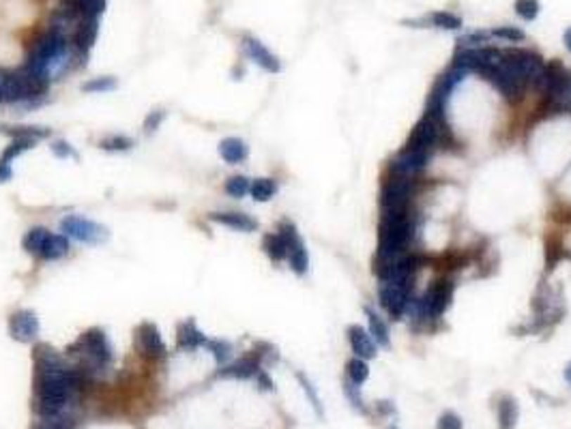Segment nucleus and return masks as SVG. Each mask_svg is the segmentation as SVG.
<instances>
[{"label":"nucleus","instance_id":"nucleus-1","mask_svg":"<svg viewBox=\"0 0 571 429\" xmlns=\"http://www.w3.org/2000/svg\"><path fill=\"white\" fill-rule=\"evenodd\" d=\"M34 367H37V380H34L37 412L44 418L63 416L79 389L82 376L75 369L67 367L63 359L46 346H41L37 350Z\"/></svg>","mask_w":571,"mask_h":429},{"label":"nucleus","instance_id":"nucleus-2","mask_svg":"<svg viewBox=\"0 0 571 429\" xmlns=\"http://www.w3.org/2000/svg\"><path fill=\"white\" fill-rule=\"evenodd\" d=\"M75 52H77V48H75V43L71 39L60 37V34H56V32H52L48 28L44 34L34 41L26 69L32 71L39 77H44L46 82H52L60 73L67 71V67L71 65Z\"/></svg>","mask_w":571,"mask_h":429},{"label":"nucleus","instance_id":"nucleus-3","mask_svg":"<svg viewBox=\"0 0 571 429\" xmlns=\"http://www.w3.org/2000/svg\"><path fill=\"white\" fill-rule=\"evenodd\" d=\"M417 234V226L408 212L383 214L378 230V255L376 260H391L406 253L408 245Z\"/></svg>","mask_w":571,"mask_h":429},{"label":"nucleus","instance_id":"nucleus-4","mask_svg":"<svg viewBox=\"0 0 571 429\" xmlns=\"http://www.w3.org/2000/svg\"><path fill=\"white\" fill-rule=\"evenodd\" d=\"M79 354L86 363V369L93 373H101L105 369L112 367L114 363V348L112 341L108 339V335L101 328H91L84 335L79 337L77 341Z\"/></svg>","mask_w":571,"mask_h":429},{"label":"nucleus","instance_id":"nucleus-5","mask_svg":"<svg viewBox=\"0 0 571 429\" xmlns=\"http://www.w3.org/2000/svg\"><path fill=\"white\" fill-rule=\"evenodd\" d=\"M413 198V179H406L399 174H391L385 179L380 189V210L383 214L408 212V204Z\"/></svg>","mask_w":571,"mask_h":429},{"label":"nucleus","instance_id":"nucleus-6","mask_svg":"<svg viewBox=\"0 0 571 429\" xmlns=\"http://www.w3.org/2000/svg\"><path fill=\"white\" fill-rule=\"evenodd\" d=\"M60 232L67 238H73L84 245H103L110 238V230L82 214H67L60 222Z\"/></svg>","mask_w":571,"mask_h":429},{"label":"nucleus","instance_id":"nucleus-7","mask_svg":"<svg viewBox=\"0 0 571 429\" xmlns=\"http://www.w3.org/2000/svg\"><path fill=\"white\" fill-rule=\"evenodd\" d=\"M503 63L524 86L535 84V79L541 75L546 67L544 58L530 50H503Z\"/></svg>","mask_w":571,"mask_h":429},{"label":"nucleus","instance_id":"nucleus-8","mask_svg":"<svg viewBox=\"0 0 571 429\" xmlns=\"http://www.w3.org/2000/svg\"><path fill=\"white\" fill-rule=\"evenodd\" d=\"M447 138V124L440 118H434L430 114H423V118L415 124V129L408 136L406 146L411 148H421L432 153L434 146H438Z\"/></svg>","mask_w":571,"mask_h":429},{"label":"nucleus","instance_id":"nucleus-9","mask_svg":"<svg viewBox=\"0 0 571 429\" xmlns=\"http://www.w3.org/2000/svg\"><path fill=\"white\" fill-rule=\"evenodd\" d=\"M378 300L385 307V312L391 318H402L411 305L413 294H411V283H395V281H380L378 286Z\"/></svg>","mask_w":571,"mask_h":429},{"label":"nucleus","instance_id":"nucleus-10","mask_svg":"<svg viewBox=\"0 0 571 429\" xmlns=\"http://www.w3.org/2000/svg\"><path fill=\"white\" fill-rule=\"evenodd\" d=\"M277 232L286 241H288V264H290L293 273L299 275V277L307 275V271H309V253H307V247H305L303 238L297 232V226L290 224V222H281Z\"/></svg>","mask_w":571,"mask_h":429},{"label":"nucleus","instance_id":"nucleus-11","mask_svg":"<svg viewBox=\"0 0 571 429\" xmlns=\"http://www.w3.org/2000/svg\"><path fill=\"white\" fill-rule=\"evenodd\" d=\"M428 159H430V153L428 151L404 146L391 159L389 172H391V174H399V177H406V179H413V177H417L419 172L428 165Z\"/></svg>","mask_w":571,"mask_h":429},{"label":"nucleus","instance_id":"nucleus-12","mask_svg":"<svg viewBox=\"0 0 571 429\" xmlns=\"http://www.w3.org/2000/svg\"><path fill=\"white\" fill-rule=\"evenodd\" d=\"M240 48H243V54L248 56L252 63H256L262 71H267V73H279L281 71V60L264 46L258 37L243 34Z\"/></svg>","mask_w":571,"mask_h":429},{"label":"nucleus","instance_id":"nucleus-13","mask_svg":"<svg viewBox=\"0 0 571 429\" xmlns=\"http://www.w3.org/2000/svg\"><path fill=\"white\" fill-rule=\"evenodd\" d=\"M449 303H451V283L440 279L436 283H432L425 294L421 296V305H423V312H425V320H438Z\"/></svg>","mask_w":571,"mask_h":429},{"label":"nucleus","instance_id":"nucleus-14","mask_svg":"<svg viewBox=\"0 0 571 429\" xmlns=\"http://www.w3.org/2000/svg\"><path fill=\"white\" fill-rule=\"evenodd\" d=\"M39 331H41V324H39V318L32 309H20L9 320V333L20 343L34 341Z\"/></svg>","mask_w":571,"mask_h":429},{"label":"nucleus","instance_id":"nucleus-15","mask_svg":"<svg viewBox=\"0 0 571 429\" xmlns=\"http://www.w3.org/2000/svg\"><path fill=\"white\" fill-rule=\"evenodd\" d=\"M136 339H138V348L142 354L150 357V359H161L168 354V348H166V341H163L159 328L153 324V322H144L140 324L138 333H136Z\"/></svg>","mask_w":571,"mask_h":429},{"label":"nucleus","instance_id":"nucleus-16","mask_svg":"<svg viewBox=\"0 0 571 429\" xmlns=\"http://www.w3.org/2000/svg\"><path fill=\"white\" fill-rule=\"evenodd\" d=\"M348 341H350V348H352L354 357L365 359V361H370V359L376 357V341L370 335V331H365L363 326L352 324L348 328Z\"/></svg>","mask_w":571,"mask_h":429},{"label":"nucleus","instance_id":"nucleus-17","mask_svg":"<svg viewBox=\"0 0 571 429\" xmlns=\"http://www.w3.org/2000/svg\"><path fill=\"white\" fill-rule=\"evenodd\" d=\"M177 339H179V348L181 350H187V352H193V350H200V348H207L209 343V337L204 335L195 320H185L181 322L179 331H177Z\"/></svg>","mask_w":571,"mask_h":429},{"label":"nucleus","instance_id":"nucleus-18","mask_svg":"<svg viewBox=\"0 0 571 429\" xmlns=\"http://www.w3.org/2000/svg\"><path fill=\"white\" fill-rule=\"evenodd\" d=\"M260 359L258 357H245L230 365H224L219 369V378H232V380H250L260 373Z\"/></svg>","mask_w":571,"mask_h":429},{"label":"nucleus","instance_id":"nucleus-19","mask_svg":"<svg viewBox=\"0 0 571 429\" xmlns=\"http://www.w3.org/2000/svg\"><path fill=\"white\" fill-rule=\"evenodd\" d=\"M209 219L219 224V226H226L230 230H236V232H256L258 230V222L254 217H250V214H245V212H211L209 214Z\"/></svg>","mask_w":571,"mask_h":429},{"label":"nucleus","instance_id":"nucleus-20","mask_svg":"<svg viewBox=\"0 0 571 429\" xmlns=\"http://www.w3.org/2000/svg\"><path fill=\"white\" fill-rule=\"evenodd\" d=\"M404 24H415L419 28L436 26V28H442V30H458V28H462V18L451 13V11H434L423 20H404Z\"/></svg>","mask_w":571,"mask_h":429},{"label":"nucleus","instance_id":"nucleus-21","mask_svg":"<svg viewBox=\"0 0 571 429\" xmlns=\"http://www.w3.org/2000/svg\"><path fill=\"white\" fill-rule=\"evenodd\" d=\"M219 155H222V159L226 163L236 165V163H243L245 159L250 157V146L240 138H226V140L219 142Z\"/></svg>","mask_w":571,"mask_h":429},{"label":"nucleus","instance_id":"nucleus-22","mask_svg":"<svg viewBox=\"0 0 571 429\" xmlns=\"http://www.w3.org/2000/svg\"><path fill=\"white\" fill-rule=\"evenodd\" d=\"M69 253V238L65 234H52L46 238V245L44 249H41L39 257L41 260H46V262H56L60 260V257H65Z\"/></svg>","mask_w":571,"mask_h":429},{"label":"nucleus","instance_id":"nucleus-23","mask_svg":"<svg viewBox=\"0 0 571 429\" xmlns=\"http://www.w3.org/2000/svg\"><path fill=\"white\" fill-rule=\"evenodd\" d=\"M363 312H365V316H367V324H370V335L374 337V341L380 343L383 348H389V346H391V335H389L387 322H385L370 305H365Z\"/></svg>","mask_w":571,"mask_h":429},{"label":"nucleus","instance_id":"nucleus-24","mask_svg":"<svg viewBox=\"0 0 571 429\" xmlns=\"http://www.w3.org/2000/svg\"><path fill=\"white\" fill-rule=\"evenodd\" d=\"M262 249H264V253L271 257L273 262L288 260V241H286L279 232L267 234L264 241H262Z\"/></svg>","mask_w":571,"mask_h":429},{"label":"nucleus","instance_id":"nucleus-25","mask_svg":"<svg viewBox=\"0 0 571 429\" xmlns=\"http://www.w3.org/2000/svg\"><path fill=\"white\" fill-rule=\"evenodd\" d=\"M50 236V230L48 228H41V226H37V228H30L26 234H24V238H22V247H24V251L26 253H30V255H37L39 257V253H41V249H44V245H46V238Z\"/></svg>","mask_w":571,"mask_h":429},{"label":"nucleus","instance_id":"nucleus-26","mask_svg":"<svg viewBox=\"0 0 571 429\" xmlns=\"http://www.w3.org/2000/svg\"><path fill=\"white\" fill-rule=\"evenodd\" d=\"M518 404L513 397H503L499 404V429H515L518 425Z\"/></svg>","mask_w":571,"mask_h":429},{"label":"nucleus","instance_id":"nucleus-27","mask_svg":"<svg viewBox=\"0 0 571 429\" xmlns=\"http://www.w3.org/2000/svg\"><path fill=\"white\" fill-rule=\"evenodd\" d=\"M207 350L213 354V359L217 361V365H228V361L232 359L234 354V348H232V343L226 341V339H209L207 343Z\"/></svg>","mask_w":571,"mask_h":429},{"label":"nucleus","instance_id":"nucleus-28","mask_svg":"<svg viewBox=\"0 0 571 429\" xmlns=\"http://www.w3.org/2000/svg\"><path fill=\"white\" fill-rule=\"evenodd\" d=\"M250 193L256 202H269L277 193V183H275V179H256V181H252Z\"/></svg>","mask_w":571,"mask_h":429},{"label":"nucleus","instance_id":"nucleus-29","mask_svg":"<svg viewBox=\"0 0 571 429\" xmlns=\"http://www.w3.org/2000/svg\"><path fill=\"white\" fill-rule=\"evenodd\" d=\"M116 79L112 75H103V77H93L89 79L84 86H82V91L84 93H91V95H101V93H112L116 89Z\"/></svg>","mask_w":571,"mask_h":429},{"label":"nucleus","instance_id":"nucleus-30","mask_svg":"<svg viewBox=\"0 0 571 429\" xmlns=\"http://www.w3.org/2000/svg\"><path fill=\"white\" fill-rule=\"evenodd\" d=\"M346 376L354 384H363L367 378H370V367H367V361L365 359H359V357L350 359L348 365H346Z\"/></svg>","mask_w":571,"mask_h":429},{"label":"nucleus","instance_id":"nucleus-31","mask_svg":"<svg viewBox=\"0 0 571 429\" xmlns=\"http://www.w3.org/2000/svg\"><path fill=\"white\" fill-rule=\"evenodd\" d=\"M297 380H299V384H301V389H303L305 397L309 399V404H312L314 412H316V414L322 418V416H324V408H322V399H320L318 391L314 389V384L307 380V376H305V373H297Z\"/></svg>","mask_w":571,"mask_h":429},{"label":"nucleus","instance_id":"nucleus-32","mask_svg":"<svg viewBox=\"0 0 571 429\" xmlns=\"http://www.w3.org/2000/svg\"><path fill=\"white\" fill-rule=\"evenodd\" d=\"M250 189H252V181L248 179V177H230L228 181H226V193L230 196V198H245L250 193Z\"/></svg>","mask_w":571,"mask_h":429},{"label":"nucleus","instance_id":"nucleus-33","mask_svg":"<svg viewBox=\"0 0 571 429\" xmlns=\"http://www.w3.org/2000/svg\"><path fill=\"white\" fill-rule=\"evenodd\" d=\"M99 148L108 151V153H125L134 148V140L127 136H108L99 142Z\"/></svg>","mask_w":571,"mask_h":429},{"label":"nucleus","instance_id":"nucleus-34","mask_svg":"<svg viewBox=\"0 0 571 429\" xmlns=\"http://www.w3.org/2000/svg\"><path fill=\"white\" fill-rule=\"evenodd\" d=\"M489 32H485V30H470V32H466V34H462L460 39H458V46L460 48H483L485 43L489 41Z\"/></svg>","mask_w":571,"mask_h":429},{"label":"nucleus","instance_id":"nucleus-35","mask_svg":"<svg viewBox=\"0 0 571 429\" xmlns=\"http://www.w3.org/2000/svg\"><path fill=\"white\" fill-rule=\"evenodd\" d=\"M539 11H541L539 0H515V13L526 22H533L539 15Z\"/></svg>","mask_w":571,"mask_h":429},{"label":"nucleus","instance_id":"nucleus-36","mask_svg":"<svg viewBox=\"0 0 571 429\" xmlns=\"http://www.w3.org/2000/svg\"><path fill=\"white\" fill-rule=\"evenodd\" d=\"M344 393H346V399H348V404H352V408L354 410H365V406H363V397H361V384H354L352 380H348L346 378V382H344Z\"/></svg>","mask_w":571,"mask_h":429},{"label":"nucleus","instance_id":"nucleus-37","mask_svg":"<svg viewBox=\"0 0 571 429\" xmlns=\"http://www.w3.org/2000/svg\"><path fill=\"white\" fill-rule=\"evenodd\" d=\"M489 34L499 37V39H505V41H511V43H518V41H524L526 39L524 30L518 28V26H499V28H494Z\"/></svg>","mask_w":571,"mask_h":429},{"label":"nucleus","instance_id":"nucleus-38","mask_svg":"<svg viewBox=\"0 0 571 429\" xmlns=\"http://www.w3.org/2000/svg\"><path fill=\"white\" fill-rule=\"evenodd\" d=\"M438 429H464V423L456 412H444L438 418Z\"/></svg>","mask_w":571,"mask_h":429},{"label":"nucleus","instance_id":"nucleus-39","mask_svg":"<svg viewBox=\"0 0 571 429\" xmlns=\"http://www.w3.org/2000/svg\"><path fill=\"white\" fill-rule=\"evenodd\" d=\"M166 120V112L163 110H155V112H150L148 116H146V120H144V129H146V134H153V132H157V129L161 127V122Z\"/></svg>","mask_w":571,"mask_h":429},{"label":"nucleus","instance_id":"nucleus-40","mask_svg":"<svg viewBox=\"0 0 571 429\" xmlns=\"http://www.w3.org/2000/svg\"><path fill=\"white\" fill-rule=\"evenodd\" d=\"M52 153L58 157V159H77V153H75V148L69 144V142H54L52 144Z\"/></svg>","mask_w":571,"mask_h":429},{"label":"nucleus","instance_id":"nucleus-41","mask_svg":"<svg viewBox=\"0 0 571 429\" xmlns=\"http://www.w3.org/2000/svg\"><path fill=\"white\" fill-rule=\"evenodd\" d=\"M13 179V167L9 163H3L0 161V183H7Z\"/></svg>","mask_w":571,"mask_h":429},{"label":"nucleus","instance_id":"nucleus-42","mask_svg":"<svg viewBox=\"0 0 571 429\" xmlns=\"http://www.w3.org/2000/svg\"><path fill=\"white\" fill-rule=\"evenodd\" d=\"M256 378H258V382H260L262 389H267V391H271V389H273V382H271V378L267 376V371H264V369H260V373H258Z\"/></svg>","mask_w":571,"mask_h":429},{"label":"nucleus","instance_id":"nucleus-43","mask_svg":"<svg viewBox=\"0 0 571 429\" xmlns=\"http://www.w3.org/2000/svg\"><path fill=\"white\" fill-rule=\"evenodd\" d=\"M7 82H9V73L0 71V101H5V93H7Z\"/></svg>","mask_w":571,"mask_h":429},{"label":"nucleus","instance_id":"nucleus-44","mask_svg":"<svg viewBox=\"0 0 571 429\" xmlns=\"http://www.w3.org/2000/svg\"><path fill=\"white\" fill-rule=\"evenodd\" d=\"M563 43H565V48H567V52H571V26L565 30V34H563Z\"/></svg>","mask_w":571,"mask_h":429},{"label":"nucleus","instance_id":"nucleus-45","mask_svg":"<svg viewBox=\"0 0 571 429\" xmlns=\"http://www.w3.org/2000/svg\"><path fill=\"white\" fill-rule=\"evenodd\" d=\"M378 410H380L383 414H387V412H393V404H391V402H380Z\"/></svg>","mask_w":571,"mask_h":429},{"label":"nucleus","instance_id":"nucleus-46","mask_svg":"<svg viewBox=\"0 0 571 429\" xmlns=\"http://www.w3.org/2000/svg\"><path fill=\"white\" fill-rule=\"evenodd\" d=\"M565 380H567V384H571V363L565 367Z\"/></svg>","mask_w":571,"mask_h":429},{"label":"nucleus","instance_id":"nucleus-47","mask_svg":"<svg viewBox=\"0 0 571 429\" xmlns=\"http://www.w3.org/2000/svg\"><path fill=\"white\" fill-rule=\"evenodd\" d=\"M389 429H399V427H395V425H391V427H389Z\"/></svg>","mask_w":571,"mask_h":429}]
</instances>
